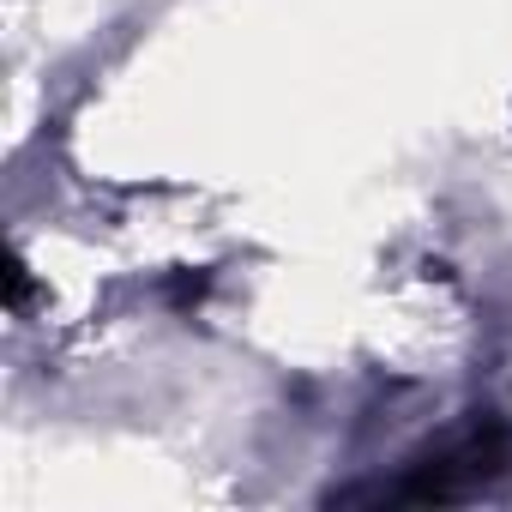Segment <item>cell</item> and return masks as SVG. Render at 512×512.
<instances>
[{"label":"cell","instance_id":"1","mask_svg":"<svg viewBox=\"0 0 512 512\" xmlns=\"http://www.w3.org/2000/svg\"><path fill=\"white\" fill-rule=\"evenodd\" d=\"M500 470H506V428H500V422H476L470 434H458V440L440 446L434 458H416V464L386 488V500H416V506L470 500V494H482Z\"/></svg>","mask_w":512,"mask_h":512},{"label":"cell","instance_id":"2","mask_svg":"<svg viewBox=\"0 0 512 512\" xmlns=\"http://www.w3.org/2000/svg\"><path fill=\"white\" fill-rule=\"evenodd\" d=\"M205 284H211L205 272H199V278H193V272H181V278H169V284H163V296H169L175 308H187V302H199V296H205Z\"/></svg>","mask_w":512,"mask_h":512}]
</instances>
